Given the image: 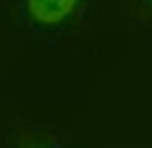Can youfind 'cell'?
I'll return each instance as SVG.
<instances>
[{"mask_svg": "<svg viewBox=\"0 0 152 148\" xmlns=\"http://www.w3.org/2000/svg\"><path fill=\"white\" fill-rule=\"evenodd\" d=\"M83 0H22L24 18L35 29H54L80 7Z\"/></svg>", "mask_w": 152, "mask_h": 148, "instance_id": "obj_1", "label": "cell"}, {"mask_svg": "<svg viewBox=\"0 0 152 148\" xmlns=\"http://www.w3.org/2000/svg\"><path fill=\"white\" fill-rule=\"evenodd\" d=\"M9 142L11 148H63L54 139V135L26 126H13L9 133Z\"/></svg>", "mask_w": 152, "mask_h": 148, "instance_id": "obj_2", "label": "cell"}, {"mask_svg": "<svg viewBox=\"0 0 152 148\" xmlns=\"http://www.w3.org/2000/svg\"><path fill=\"white\" fill-rule=\"evenodd\" d=\"M137 7H139V11H141L143 18H152V0H139Z\"/></svg>", "mask_w": 152, "mask_h": 148, "instance_id": "obj_3", "label": "cell"}]
</instances>
